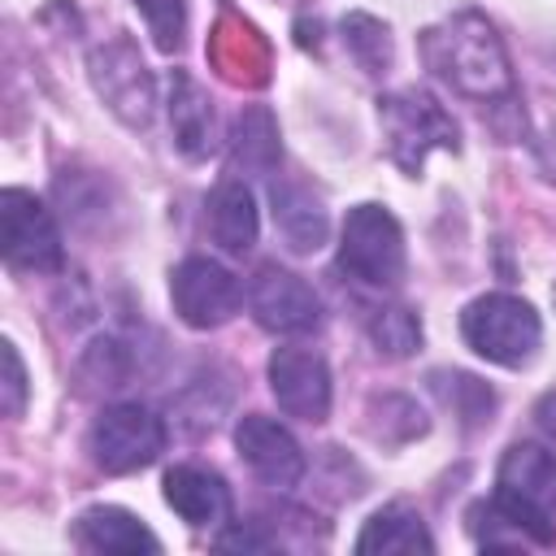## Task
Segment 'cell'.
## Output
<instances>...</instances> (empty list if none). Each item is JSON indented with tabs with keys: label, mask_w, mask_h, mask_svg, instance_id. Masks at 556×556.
I'll return each instance as SVG.
<instances>
[{
	"label": "cell",
	"mask_w": 556,
	"mask_h": 556,
	"mask_svg": "<svg viewBox=\"0 0 556 556\" xmlns=\"http://www.w3.org/2000/svg\"><path fill=\"white\" fill-rule=\"evenodd\" d=\"M161 52H178L187 35V0H135Z\"/></svg>",
	"instance_id": "23"
},
{
	"label": "cell",
	"mask_w": 556,
	"mask_h": 556,
	"mask_svg": "<svg viewBox=\"0 0 556 556\" xmlns=\"http://www.w3.org/2000/svg\"><path fill=\"white\" fill-rule=\"evenodd\" d=\"M248 308L261 330L269 334H308L321 326V300L317 291L278 265H261L248 282Z\"/></svg>",
	"instance_id": "9"
},
{
	"label": "cell",
	"mask_w": 556,
	"mask_h": 556,
	"mask_svg": "<svg viewBox=\"0 0 556 556\" xmlns=\"http://www.w3.org/2000/svg\"><path fill=\"white\" fill-rule=\"evenodd\" d=\"M165 504L187 526H222L230 521V486L217 469L204 465H174L165 473Z\"/></svg>",
	"instance_id": "13"
},
{
	"label": "cell",
	"mask_w": 556,
	"mask_h": 556,
	"mask_svg": "<svg viewBox=\"0 0 556 556\" xmlns=\"http://www.w3.org/2000/svg\"><path fill=\"white\" fill-rule=\"evenodd\" d=\"M169 300H174V313L187 326L213 330V326L235 317V308L243 300V287L226 265H217L208 256H187L169 278Z\"/></svg>",
	"instance_id": "8"
},
{
	"label": "cell",
	"mask_w": 556,
	"mask_h": 556,
	"mask_svg": "<svg viewBox=\"0 0 556 556\" xmlns=\"http://www.w3.org/2000/svg\"><path fill=\"white\" fill-rule=\"evenodd\" d=\"M378 122H382L387 152L404 174H421L434 148H452V152L460 148V126L452 122V113L430 91H417V87L378 96Z\"/></svg>",
	"instance_id": "2"
},
{
	"label": "cell",
	"mask_w": 556,
	"mask_h": 556,
	"mask_svg": "<svg viewBox=\"0 0 556 556\" xmlns=\"http://www.w3.org/2000/svg\"><path fill=\"white\" fill-rule=\"evenodd\" d=\"M169 130H174L178 152L191 156V161H204L217 148V113H213V100H208V91L187 70H174L169 74Z\"/></svg>",
	"instance_id": "12"
},
{
	"label": "cell",
	"mask_w": 556,
	"mask_h": 556,
	"mask_svg": "<svg viewBox=\"0 0 556 556\" xmlns=\"http://www.w3.org/2000/svg\"><path fill=\"white\" fill-rule=\"evenodd\" d=\"M91 83L100 100L126 122V126H148L156 109V83L130 39H109L91 48Z\"/></svg>",
	"instance_id": "7"
},
{
	"label": "cell",
	"mask_w": 556,
	"mask_h": 556,
	"mask_svg": "<svg viewBox=\"0 0 556 556\" xmlns=\"http://www.w3.org/2000/svg\"><path fill=\"white\" fill-rule=\"evenodd\" d=\"M460 334L465 343L486 356L491 365H504V369H521L534 361L539 352V339H543V326H539V313L521 300V295H508V291H491V295H478L465 304L460 313Z\"/></svg>",
	"instance_id": "3"
},
{
	"label": "cell",
	"mask_w": 556,
	"mask_h": 556,
	"mask_svg": "<svg viewBox=\"0 0 556 556\" xmlns=\"http://www.w3.org/2000/svg\"><path fill=\"white\" fill-rule=\"evenodd\" d=\"M269 391L287 417L300 421L330 417V369L308 348H278L269 356Z\"/></svg>",
	"instance_id": "10"
},
{
	"label": "cell",
	"mask_w": 556,
	"mask_h": 556,
	"mask_svg": "<svg viewBox=\"0 0 556 556\" xmlns=\"http://www.w3.org/2000/svg\"><path fill=\"white\" fill-rule=\"evenodd\" d=\"M235 447H239V456L248 460V469H252L265 486L291 491V486L304 478V452H300V443L291 439L287 426H278V421L265 417V413L239 417V426H235Z\"/></svg>",
	"instance_id": "11"
},
{
	"label": "cell",
	"mask_w": 556,
	"mask_h": 556,
	"mask_svg": "<svg viewBox=\"0 0 556 556\" xmlns=\"http://www.w3.org/2000/svg\"><path fill=\"white\" fill-rule=\"evenodd\" d=\"M421 56H426L430 74L443 78L456 96L478 100L482 109L521 117L508 52L482 13H456V17L421 30Z\"/></svg>",
	"instance_id": "1"
},
{
	"label": "cell",
	"mask_w": 556,
	"mask_h": 556,
	"mask_svg": "<svg viewBox=\"0 0 556 556\" xmlns=\"http://www.w3.org/2000/svg\"><path fill=\"white\" fill-rule=\"evenodd\" d=\"M356 552L361 556H369V552H434V539H430L426 521L413 508L387 504L365 521V530L356 539Z\"/></svg>",
	"instance_id": "18"
},
{
	"label": "cell",
	"mask_w": 556,
	"mask_h": 556,
	"mask_svg": "<svg viewBox=\"0 0 556 556\" xmlns=\"http://www.w3.org/2000/svg\"><path fill=\"white\" fill-rule=\"evenodd\" d=\"M534 421H539V430L556 443V391L539 395V404H534Z\"/></svg>",
	"instance_id": "26"
},
{
	"label": "cell",
	"mask_w": 556,
	"mask_h": 556,
	"mask_svg": "<svg viewBox=\"0 0 556 556\" xmlns=\"http://www.w3.org/2000/svg\"><path fill=\"white\" fill-rule=\"evenodd\" d=\"M208 235L222 252L243 256L256 243V195L239 178H222L208 191Z\"/></svg>",
	"instance_id": "14"
},
{
	"label": "cell",
	"mask_w": 556,
	"mask_h": 556,
	"mask_svg": "<svg viewBox=\"0 0 556 556\" xmlns=\"http://www.w3.org/2000/svg\"><path fill=\"white\" fill-rule=\"evenodd\" d=\"M0 230H4V261L13 269L30 274H61L65 248L52 213L22 187H9L0 195Z\"/></svg>",
	"instance_id": "6"
},
{
	"label": "cell",
	"mask_w": 556,
	"mask_h": 556,
	"mask_svg": "<svg viewBox=\"0 0 556 556\" xmlns=\"http://www.w3.org/2000/svg\"><path fill=\"white\" fill-rule=\"evenodd\" d=\"M269 200H274V226H278V235L287 239L291 252H317L326 243L330 222H326L321 200L308 187H300V182H274L269 187Z\"/></svg>",
	"instance_id": "15"
},
{
	"label": "cell",
	"mask_w": 556,
	"mask_h": 556,
	"mask_svg": "<svg viewBox=\"0 0 556 556\" xmlns=\"http://www.w3.org/2000/svg\"><path fill=\"white\" fill-rule=\"evenodd\" d=\"M217 547L222 552H269V547H278V539H269V534H261L252 526H235V530L217 534Z\"/></svg>",
	"instance_id": "25"
},
{
	"label": "cell",
	"mask_w": 556,
	"mask_h": 556,
	"mask_svg": "<svg viewBox=\"0 0 556 556\" xmlns=\"http://www.w3.org/2000/svg\"><path fill=\"white\" fill-rule=\"evenodd\" d=\"M74 539L91 552H161V539L135 513L113 508V504H96V508L78 513Z\"/></svg>",
	"instance_id": "16"
},
{
	"label": "cell",
	"mask_w": 556,
	"mask_h": 556,
	"mask_svg": "<svg viewBox=\"0 0 556 556\" xmlns=\"http://www.w3.org/2000/svg\"><path fill=\"white\" fill-rule=\"evenodd\" d=\"M0 348H4V413L22 417V408H26V369H22V356L9 339Z\"/></svg>",
	"instance_id": "24"
},
{
	"label": "cell",
	"mask_w": 556,
	"mask_h": 556,
	"mask_svg": "<svg viewBox=\"0 0 556 556\" xmlns=\"http://www.w3.org/2000/svg\"><path fill=\"white\" fill-rule=\"evenodd\" d=\"M343 39H348L352 56H356L369 74H378V70L391 65V35H387V26H382L378 17H369V13L343 17Z\"/></svg>",
	"instance_id": "22"
},
{
	"label": "cell",
	"mask_w": 556,
	"mask_h": 556,
	"mask_svg": "<svg viewBox=\"0 0 556 556\" xmlns=\"http://www.w3.org/2000/svg\"><path fill=\"white\" fill-rule=\"evenodd\" d=\"M87 447L104 473H135L165 452V421L143 404H109L91 421Z\"/></svg>",
	"instance_id": "5"
},
{
	"label": "cell",
	"mask_w": 556,
	"mask_h": 556,
	"mask_svg": "<svg viewBox=\"0 0 556 556\" xmlns=\"http://www.w3.org/2000/svg\"><path fill=\"white\" fill-rule=\"evenodd\" d=\"M430 387H434V395L447 404V408H456L460 417H465V426H482V421H491V408H495V395H491V387L486 382H478L473 374H430Z\"/></svg>",
	"instance_id": "20"
},
{
	"label": "cell",
	"mask_w": 556,
	"mask_h": 556,
	"mask_svg": "<svg viewBox=\"0 0 556 556\" xmlns=\"http://www.w3.org/2000/svg\"><path fill=\"white\" fill-rule=\"evenodd\" d=\"M230 161L243 174H261V178L278 174L282 143H278V122H274V113L265 104L239 109L235 130H230Z\"/></svg>",
	"instance_id": "17"
},
{
	"label": "cell",
	"mask_w": 556,
	"mask_h": 556,
	"mask_svg": "<svg viewBox=\"0 0 556 556\" xmlns=\"http://www.w3.org/2000/svg\"><path fill=\"white\" fill-rule=\"evenodd\" d=\"M339 269L365 287L404 282V230L382 204H356L343 217Z\"/></svg>",
	"instance_id": "4"
},
{
	"label": "cell",
	"mask_w": 556,
	"mask_h": 556,
	"mask_svg": "<svg viewBox=\"0 0 556 556\" xmlns=\"http://www.w3.org/2000/svg\"><path fill=\"white\" fill-rule=\"evenodd\" d=\"M135 361H130V348L117 339V334H100L83 348L78 356V382L83 391H117L126 387Z\"/></svg>",
	"instance_id": "19"
},
{
	"label": "cell",
	"mask_w": 556,
	"mask_h": 556,
	"mask_svg": "<svg viewBox=\"0 0 556 556\" xmlns=\"http://www.w3.org/2000/svg\"><path fill=\"white\" fill-rule=\"evenodd\" d=\"M369 339H374V348H378L382 356L404 361V356H413V352L421 348V321H417L413 308H400V304L374 308V317H369Z\"/></svg>",
	"instance_id": "21"
}]
</instances>
